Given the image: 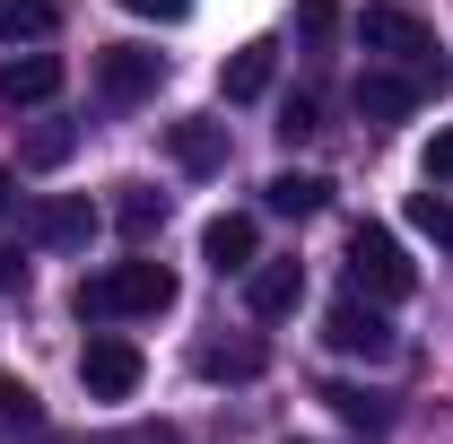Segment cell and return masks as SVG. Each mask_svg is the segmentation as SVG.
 Masks as SVG:
<instances>
[{
  "instance_id": "obj_22",
  "label": "cell",
  "mask_w": 453,
  "mask_h": 444,
  "mask_svg": "<svg viewBox=\"0 0 453 444\" xmlns=\"http://www.w3.org/2000/svg\"><path fill=\"white\" fill-rule=\"evenodd\" d=\"M323 131V113H314V96H280V140L296 149V140H314Z\"/></svg>"
},
{
  "instance_id": "obj_2",
  "label": "cell",
  "mask_w": 453,
  "mask_h": 444,
  "mask_svg": "<svg viewBox=\"0 0 453 444\" xmlns=\"http://www.w3.org/2000/svg\"><path fill=\"white\" fill-rule=\"evenodd\" d=\"M357 44H366L375 61H393V70H410V79H427V88H445V79H453L445 61H436V27L410 18V9H393V0L357 9Z\"/></svg>"
},
{
  "instance_id": "obj_25",
  "label": "cell",
  "mask_w": 453,
  "mask_h": 444,
  "mask_svg": "<svg viewBox=\"0 0 453 444\" xmlns=\"http://www.w3.org/2000/svg\"><path fill=\"white\" fill-rule=\"evenodd\" d=\"M296 27H305V35L323 44V35H332V27H340V9H332V0H305V9H296Z\"/></svg>"
},
{
  "instance_id": "obj_13",
  "label": "cell",
  "mask_w": 453,
  "mask_h": 444,
  "mask_svg": "<svg viewBox=\"0 0 453 444\" xmlns=\"http://www.w3.org/2000/svg\"><path fill=\"white\" fill-rule=\"evenodd\" d=\"M262 366H271L262 340H210V348H201V375H210V384H253Z\"/></svg>"
},
{
  "instance_id": "obj_19",
  "label": "cell",
  "mask_w": 453,
  "mask_h": 444,
  "mask_svg": "<svg viewBox=\"0 0 453 444\" xmlns=\"http://www.w3.org/2000/svg\"><path fill=\"white\" fill-rule=\"evenodd\" d=\"M0 436H44V401L18 375H0Z\"/></svg>"
},
{
  "instance_id": "obj_3",
  "label": "cell",
  "mask_w": 453,
  "mask_h": 444,
  "mask_svg": "<svg viewBox=\"0 0 453 444\" xmlns=\"http://www.w3.org/2000/svg\"><path fill=\"white\" fill-rule=\"evenodd\" d=\"M349 279H357V296H375V305H401L410 287H418V271H410V253H401L384 226H349Z\"/></svg>"
},
{
  "instance_id": "obj_16",
  "label": "cell",
  "mask_w": 453,
  "mask_h": 444,
  "mask_svg": "<svg viewBox=\"0 0 453 444\" xmlns=\"http://www.w3.org/2000/svg\"><path fill=\"white\" fill-rule=\"evenodd\" d=\"M262 201H271L280 218H314V210H332V183H323V174H271Z\"/></svg>"
},
{
  "instance_id": "obj_8",
  "label": "cell",
  "mask_w": 453,
  "mask_h": 444,
  "mask_svg": "<svg viewBox=\"0 0 453 444\" xmlns=\"http://www.w3.org/2000/svg\"><path fill=\"white\" fill-rule=\"evenodd\" d=\"M244 305H253V323H280L305 305V262H253L244 271Z\"/></svg>"
},
{
  "instance_id": "obj_10",
  "label": "cell",
  "mask_w": 453,
  "mask_h": 444,
  "mask_svg": "<svg viewBox=\"0 0 453 444\" xmlns=\"http://www.w3.org/2000/svg\"><path fill=\"white\" fill-rule=\"evenodd\" d=\"M166 149L183 174H219L226 166V122H210V113H192V122H166Z\"/></svg>"
},
{
  "instance_id": "obj_23",
  "label": "cell",
  "mask_w": 453,
  "mask_h": 444,
  "mask_svg": "<svg viewBox=\"0 0 453 444\" xmlns=\"http://www.w3.org/2000/svg\"><path fill=\"white\" fill-rule=\"evenodd\" d=\"M88 444H183V427L157 418V427H122V436H88Z\"/></svg>"
},
{
  "instance_id": "obj_6",
  "label": "cell",
  "mask_w": 453,
  "mask_h": 444,
  "mask_svg": "<svg viewBox=\"0 0 453 444\" xmlns=\"http://www.w3.org/2000/svg\"><path fill=\"white\" fill-rule=\"evenodd\" d=\"M140 375H149V366H140V348H131V340H113V332H96L88 348H79V384H88V401H131Z\"/></svg>"
},
{
  "instance_id": "obj_28",
  "label": "cell",
  "mask_w": 453,
  "mask_h": 444,
  "mask_svg": "<svg viewBox=\"0 0 453 444\" xmlns=\"http://www.w3.org/2000/svg\"><path fill=\"white\" fill-rule=\"evenodd\" d=\"M0 218H9V174H0Z\"/></svg>"
},
{
  "instance_id": "obj_5",
  "label": "cell",
  "mask_w": 453,
  "mask_h": 444,
  "mask_svg": "<svg viewBox=\"0 0 453 444\" xmlns=\"http://www.w3.org/2000/svg\"><path fill=\"white\" fill-rule=\"evenodd\" d=\"M157 79H166V53H149V44H105V53H96V96H105V105L157 96Z\"/></svg>"
},
{
  "instance_id": "obj_9",
  "label": "cell",
  "mask_w": 453,
  "mask_h": 444,
  "mask_svg": "<svg viewBox=\"0 0 453 444\" xmlns=\"http://www.w3.org/2000/svg\"><path fill=\"white\" fill-rule=\"evenodd\" d=\"M418 96H427V79H410L393 61H384V70H357V113H366V122H401Z\"/></svg>"
},
{
  "instance_id": "obj_12",
  "label": "cell",
  "mask_w": 453,
  "mask_h": 444,
  "mask_svg": "<svg viewBox=\"0 0 453 444\" xmlns=\"http://www.w3.org/2000/svg\"><path fill=\"white\" fill-rule=\"evenodd\" d=\"M53 96H61V61L53 53H27V61L0 70V105H53Z\"/></svg>"
},
{
  "instance_id": "obj_1",
  "label": "cell",
  "mask_w": 453,
  "mask_h": 444,
  "mask_svg": "<svg viewBox=\"0 0 453 444\" xmlns=\"http://www.w3.org/2000/svg\"><path fill=\"white\" fill-rule=\"evenodd\" d=\"M174 305V271L166 262H113V271L79 279V296H70V314L79 323H140V314H166Z\"/></svg>"
},
{
  "instance_id": "obj_14",
  "label": "cell",
  "mask_w": 453,
  "mask_h": 444,
  "mask_svg": "<svg viewBox=\"0 0 453 444\" xmlns=\"http://www.w3.org/2000/svg\"><path fill=\"white\" fill-rule=\"evenodd\" d=\"M323 401H332V418H340V427H357V436H384V427H393L384 392H366V384H323Z\"/></svg>"
},
{
  "instance_id": "obj_17",
  "label": "cell",
  "mask_w": 453,
  "mask_h": 444,
  "mask_svg": "<svg viewBox=\"0 0 453 444\" xmlns=\"http://www.w3.org/2000/svg\"><path fill=\"white\" fill-rule=\"evenodd\" d=\"M113 226H122L131 244H149V235L166 226V192H149V183H122V201H113Z\"/></svg>"
},
{
  "instance_id": "obj_26",
  "label": "cell",
  "mask_w": 453,
  "mask_h": 444,
  "mask_svg": "<svg viewBox=\"0 0 453 444\" xmlns=\"http://www.w3.org/2000/svg\"><path fill=\"white\" fill-rule=\"evenodd\" d=\"M131 18H157V27H174V18H192V0H122Z\"/></svg>"
},
{
  "instance_id": "obj_11",
  "label": "cell",
  "mask_w": 453,
  "mask_h": 444,
  "mask_svg": "<svg viewBox=\"0 0 453 444\" xmlns=\"http://www.w3.org/2000/svg\"><path fill=\"white\" fill-rule=\"evenodd\" d=\"M88 235H96V210L79 192H61V201L35 210V244H53V253H88Z\"/></svg>"
},
{
  "instance_id": "obj_20",
  "label": "cell",
  "mask_w": 453,
  "mask_h": 444,
  "mask_svg": "<svg viewBox=\"0 0 453 444\" xmlns=\"http://www.w3.org/2000/svg\"><path fill=\"white\" fill-rule=\"evenodd\" d=\"M70 149H79V122H35V131H27V166L35 174L70 166Z\"/></svg>"
},
{
  "instance_id": "obj_21",
  "label": "cell",
  "mask_w": 453,
  "mask_h": 444,
  "mask_svg": "<svg viewBox=\"0 0 453 444\" xmlns=\"http://www.w3.org/2000/svg\"><path fill=\"white\" fill-rule=\"evenodd\" d=\"M410 226H418L427 244H445V253H453V201H445V192H410Z\"/></svg>"
},
{
  "instance_id": "obj_27",
  "label": "cell",
  "mask_w": 453,
  "mask_h": 444,
  "mask_svg": "<svg viewBox=\"0 0 453 444\" xmlns=\"http://www.w3.org/2000/svg\"><path fill=\"white\" fill-rule=\"evenodd\" d=\"M0 287H18V253H0Z\"/></svg>"
},
{
  "instance_id": "obj_7",
  "label": "cell",
  "mask_w": 453,
  "mask_h": 444,
  "mask_svg": "<svg viewBox=\"0 0 453 444\" xmlns=\"http://www.w3.org/2000/svg\"><path fill=\"white\" fill-rule=\"evenodd\" d=\"M201 262H210V271H219V279L253 271V262H262V226L244 218V210H219V218L201 226Z\"/></svg>"
},
{
  "instance_id": "obj_15",
  "label": "cell",
  "mask_w": 453,
  "mask_h": 444,
  "mask_svg": "<svg viewBox=\"0 0 453 444\" xmlns=\"http://www.w3.org/2000/svg\"><path fill=\"white\" fill-rule=\"evenodd\" d=\"M271 70H280V44H244V53L226 61V105H253V96H271Z\"/></svg>"
},
{
  "instance_id": "obj_18",
  "label": "cell",
  "mask_w": 453,
  "mask_h": 444,
  "mask_svg": "<svg viewBox=\"0 0 453 444\" xmlns=\"http://www.w3.org/2000/svg\"><path fill=\"white\" fill-rule=\"evenodd\" d=\"M61 9L53 0H0V44H35V35H53Z\"/></svg>"
},
{
  "instance_id": "obj_4",
  "label": "cell",
  "mask_w": 453,
  "mask_h": 444,
  "mask_svg": "<svg viewBox=\"0 0 453 444\" xmlns=\"http://www.w3.org/2000/svg\"><path fill=\"white\" fill-rule=\"evenodd\" d=\"M323 340H332L340 357H366V366H384L401 340H393V323H384V305L375 296H340L332 314H323Z\"/></svg>"
},
{
  "instance_id": "obj_24",
  "label": "cell",
  "mask_w": 453,
  "mask_h": 444,
  "mask_svg": "<svg viewBox=\"0 0 453 444\" xmlns=\"http://www.w3.org/2000/svg\"><path fill=\"white\" fill-rule=\"evenodd\" d=\"M427 183H453V122L427 140Z\"/></svg>"
}]
</instances>
